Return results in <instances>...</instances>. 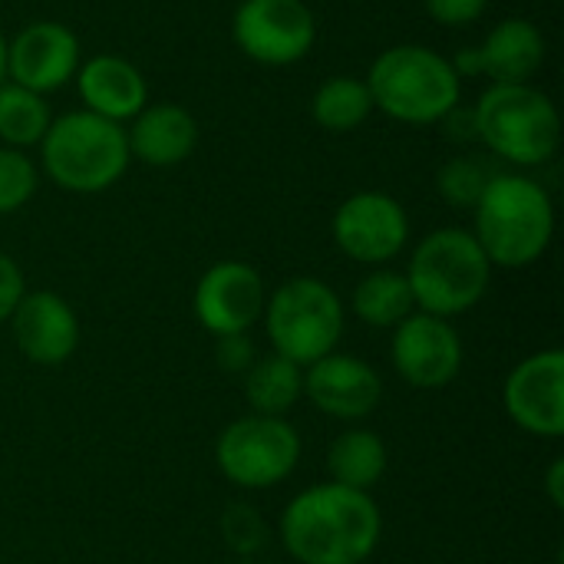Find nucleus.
Returning <instances> with one entry per match:
<instances>
[{
    "instance_id": "1",
    "label": "nucleus",
    "mask_w": 564,
    "mask_h": 564,
    "mask_svg": "<svg viewBox=\"0 0 564 564\" xmlns=\"http://www.w3.org/2000/svg\"><path fill=\"white\" fill-rule=\"evenodd\" d=\"M380 509L367 492L337 482L301 492L284 519L281 539L301 564H360L380 542Z\"/></svg>"
},
{
    "instance_id": "2",
    "label": "nucleus",
    "mask_w": 564,
    "mask_h": 564,
    "mask_svg": "<svg viewBox=\"0 0 564 564\" xmlns=\"http://www.w3.org/2000/svg\"><path fill=\"white\" fill-rule=\"evenodd\" d=\"M367 89L373 96V109L390 119L406 126H433L459 106L463 76L443 53L423 43H400L370 63Z\"/></svg>"
},
{
    "instance_id": "3",
    "label": "nucleus",
    "mask_w": 564,
    "mask_h": 564,
    "mask_svg": "<svg viewBox=\"0 0 564 564\" xmlns=\"http://www.w3.org/2000/svg\"><path fill=\"white\" fill-rule=\"evenodd\" d=\"M473 238L489 264L525 268L539 261L555 235V208L549 192L529 175H492L482 188Z\"/></svg>"
},
{
    "instance_id": "4",
    "label": "nucleus",
    "mask_w": 564,
    "mask_h": 564,
    "mask_svg": "<svg viewBox=\"0 0 564 564\" xmlns=\"http://www.w3.org/2000/svg\"><path fill=\"white\" fill-rule=\"evenodd\" d=\"M476 139L499 159L532 169L562 149L558 106L532 83H492L473 106Z\"/></svg>"
},
{
    "instance_id": "5",
    "label": "nucleus",
    "mask_w": 564,
    "mask_h": 564,
    "mask_svg": "<svg viewBox=\"0 0 564 564\" xmlns=\"http://www.w3.org/2000/svg\"><path fill=\"white\" fill-rule=\"evenodd\" d=\"M129 159L126 126L86 109L53 119L40 139L43 172L50 182L76 195H96L116 185L129 169Z\"/></svg>"
},
{
    "instance_id": "6",
    "label": "nucleus",
    "mask_w": 564,
    "mask_h": 564,
    "mask_svg": "<svg viewBox=\"0 0 564 564\" xmlns=\"http://www.w3.org/2000/svg\"><path fill=\"white\" fill-rule=\"evenodd\" d=\"M492 264L473 231L440 228L420 241L410 258V291L416 307L433 317H456L476 307L489 291Z\"/></svg>"
},
{
    "instance_id": "7",
    "label": "nucleus",
    "mask_w": 564,
    "mask_h": 564,
    "mask_svg": "<svg viewBox=\"0 0 564 564\" xmlns=\"http://www.w3.org/2000/svg\"><path fill=\"white\" fill-rule=\"evenodd\" d=\"M264 324L274 354L294 360L297 367H311L334 354L344 334V304L324 281L291 278L271 301H264Z\"/></svg>"
},
{
    "instance_id": "8",
    "label": "nucleus",
    "mask_w": 564,
    "mask_h": 564,
    "mask_svg": "<svg viewBox=\"0 0 564 564\" xmlns=\"http://www.w3.org/2000/svg\"><path fill=\"white\" fill-rule=\"evenodd\" d=\"M218 469L245 489H268L288 479L301 459V436L284 416H245L218 436Z\"/></svg>"
},
{
    "instance_id": "9",
    "label": "nucleus",
    "mask_w": 564,
    "mask_h": 564,
    "mask_svg": "<svg viewBox=\"0 0 564 564\" xmlns=\"http://www.w3.org/2000/svg\"><path fill=\"white\" fill-rule=\"evenodd\" d=\"M235 46L261 66H291L317 40V20L304 0H241L231 17Z\"/></svg>"
},
{
    "instance_id": "10",
    "label": "nucleus",
    "mask_w": 564,
    "mask_h": 564,
    "mask_svg": "<svg viewBox=\"0 0 564 564\" xmlns=\"http://www.w3.org/2000/svg\"><path fill=\"white\" fill-rule=\"evenodd\" d=\"M410 218L387 192H357L334 212L337 248L360 264H383L406 248Z\"/></svg>"
},
{
    "instance_id": "11",
    "label": "nucleus",
    "mask_w": 564,
    "mask_h": 564,
    "mask_svg": "<svg viewBox=\"0 0 564 564\" xmlns=\"http://www.w3.org/2000/svg\"><path fill=\"white\" fill-rule=\"evenodd\" d=\"M79 69V40L56 20L26 23L7 43V79L40 96L66 86Z\"/></svg>"
},
{
    "instance_id": "12",
    "label": "nucleus",
    "mask_w": 564,
    "mask_h": 564,
    "mask_svg": "<svg viewBox=\"0 0 564 564\" xmlns=\"http://www.w3.org/2000/svg\"><path fill=\"white\" fill-rule=\"evenodd\" d=\"M393 367L416 390H440L456 380L463 367L459 334L446 317L410 314L393 334Z\"/></svg>"
},
{
    "instance_id": "13",
    "label": "nucleus",
    "mask_w": 564,
    "mask_h": 564,
    "mask_svg": "<svg viewBox=\"0 0 564 564\" xmlns=\"http://www.w3.org/2000/svg\"><path fill=\"white\" fill-rule=\"evenodd\" d=\"M264 314V281L245 261L212 264L195 288V317L215 337L248 334Z\"/></svg>"
},
{
    "instance_id": "14",
    "label": "nucleus",
    "mask_w": 564,
    "mask_h": 564,
    "mask_svg": "<svg viewBox=\"0 0 564 564\" xmlns=\"http://www.w3.org/2000/svg\"><path fill=\"white\" fill-rule=\"evenodd\" d=\"M509 416L535 436L558 440L564 433V354L545 350L522 360L502 390Z\"/></svg>"
},
{
    "instance_id": "15",
    "label": "nucleus",
    "mask_w": 564,
    "mask_h": 564,
    "mask_svg": "<svg viewBox=\"0 0 564 564\" xmlns=\"http://www.w3.org/2000/svg\"><path fill=\"white\" fill-rule=\"evenodd\" d=\"M10 327L20 354L43 367L69 360L79 344V321L73 307L53 291L23 294L10 314Z\"/></svg>"
},
{
    "instance_id": "16",
    "label": "nucleus",
    "mask_w": 564,
    "mask_h": 564,
    "mask_svg": "<svg viewBox=\"0 0 564 564\" xmlns=\"http://www.w3.org/2000/svg\"><path fill=\"white\" fill-rule=\"evenodd\" d=\"M304 393L327 416L360 420L380 406L383 383L370 364L344 354H327L317 364H311V373L304 377Z\"/></svg>"
},
{
    "instance_id": "17",
    "label": "nucleus",
    "mask_w": 564,
    "mask_h": 564,
    "mask_svg": "<svg viewBox=\"0 0 564 564\" xmlns=\"http://www.w3.org/2000/svg\"><path fill=\"white\" fill-rule=\"evenodd\" d=\"M73 79H76L83 109L119 126L139 116L142 106L149 102V86L139 66L112 53L89 56L86 63H79Z\"/></svg>"
},
{
    "instance_id": "18",
    "label": "nucleus",
    "mask_w": 564,
    "mask_h": 564,
    "mask_svg": "<svg viewBox=\"0 0 564 564\" xmlns=\"http://www.w3.org/2000/svg\"><path fill=\"white\" fill-rule=\"evenodd\" d=\"M129 155L145 165L169 169L185 162L198 145V119L178 102H145L126 129Z\"/></svg>"
},
{
    "instance_id": "19",
    "label": "nucleus",
    "mask_w": 564,
    "mask_h": 564,
    "mask_svg": "<svg viewBox=\"0 0 564 564\" xmlns=\"http://www.w3.org/2000/svg\"><path fill=\"white\" fill-rule=\"evenodd\" d=\"M479 53V73L492 83H532L545 63V36L525 17H506L489 30Z\"/></svg>"
},
{
    "instance_id": "20",
    "label": "nucleus",
    "mask_w": 564,
    "mask_h": 564,
    "mask_svg": "<svg viewBox=\"0 0 564 564\" xmlns=\"http://www.w3.org/2000/svg\"><path fill=\"white\" fill-rule=\"evenodd\" d=\"M327 473L337 486L367 492L387 473V446L370 430L340 433L327 453Z\"/></svg>"
},
{
    "instance_id": "21",
    "label": "nucleus",
    "mask_w": 564,
    "mask_h": 564,
    "mask_svg": "<svg viewBox=\"0 0 564 564\" xmlns=\"http://www.w3.org/2000/svg\"><path fill=\"white\" fill-rule=\"evenodd\" d=\"M304 393V373L294 360L271 354L251 364L245 377V397L261 416H284Z\"/></svg>"
},
{
    "instance_id": "22",
    "label": "nucleus",
    "mask_w": 564,
    "mask_h": 564,
    "mask_svg": "<svg viewBox=\"0 0 564 564\" xmlns=\"http://www.w3.org/2000/svg\"><path fill=\"white\" fill-rule=\"evenodd\" d=\"M373 112V96L367 89V79L354 76H334L324 79L311 99V116L327 132H354L367 122Z\"/></svg>"
},
{
    "instance_id": "23",
    "label": "nucleus",
    "mask_w": 564,
    "mask_h": 564,
    "mask_svg": "<svg viewBox=\"0 0 564 564\" xmlns=\"http://www.w3.org/2000/svg\"><path fill=\"white\" fill-rule=\"evenodd\" d=\"M413 307L410 281L400 271H373L354 291V314L370 327H397L413 314Z\"/></svg>"
},
{
    "instance_id": "24",
    "label": "nucleus",
    "mask_w": 564,
    "mask_h": 564,
    "mask_svg": "<svg viewBox=\"0 0 564 564\" xmlns=\"http://www.w3.org/2000/svg\"><path fill=\"white\" fill-rule=\"evenodd\" d=\"M53 116L50 106L40 93L17 86V83H0V139L10 149H30L40 145L46 135Z\"/></svg>"
},
{
    "instance_id": "25",
    "label": "nucleus",
    "mask_w": 564,
    "mask_h": 564,
    "mask_svg": "<svg viewBox=\"0 0 564 564\" xmlns=\"http://www.w3.org/2000/svg\"><path fill=\"white\" fill-rule=\"evenodd\" d=\"M36 192V165L23 149L0 145V215L23 208Z\"/></svg>"
},
{
    "instance_id": "26",
    "label": "nucleus",
    "mask_w": 564,
    "mask_h": 564,
    "mask_svg": "<svg viewBox=\"0 0 564 564\" xmlns=\"http://www.w3.org/2000/svg\"><path fill=\"white\" fill-rule=\"evenodd\" d=\"M489 172L476 162V159H453L443 165L440 172V192L449 205L456 208H473L482 195V188L489 185Z\"/></svg>"
},
{
    "instance_id": "27",
    "label": "nucleus",
    "mask_w": 564,
    "mask_h": 564,
    "mask_svg": "<svg viewBox=\"0 0 564 564\" xmlns=\"http://www.w3.org/2000/svg\"><path fill=\"white\" fill-rule=\"evenodd\" d=\"M489 0H426V13L443 26H469L486 13Z\"/></svg>"
},
{
    "instance_id": "28",
    "label": "nucleus",
    "mask_w": 564,
    "mask_h": 564,
    "mask_svg": "<svg viewBox=\"0 0 564 564\" xmlns=\"http://www.w3.org/2000/svg\"><path fill=\"white\" fill-rule=\"evenodd\" d=\"M23 294H26V288H23V274H20L17 261L0 251V324L10 321V314Z\"/></svg>"
},
{
    "instance_id": "29",
    "label": "nucleus",
    "mask_w": 564,
    "mask_h": 564,
    "mask_svg": "<svg viewBox=\"0 0 564 564\" xmlns=\"http://www.w3.org/2000/svg\"><path fill=\"white\" fill-rule=\"evenodd\" d=\"M218 364L231 373H241L254 364V347L245 334L218 337Z\"/></svg>"
},
{
    "instance_id": "30",
    "label": "nucleus",
    "mask_w": 564,
    "mask_h": 564,
    "mask_svg": "<svg viewBox=\"0 0 564 564\" xmlns=\"http://www.w3.org/2000/svg\"><path fill=\"white\" fill-rule=\"evenodd\" d=\"M562 479H564V463L558 459L555 466H552V473H549V496H552V502L562 509L564 506V492H562Z\"/></svg>"
},
{
    "instance_id": "31",
    "label": "nucleus",
    "mask_w": 564,
    "mask_h": 564,
    "mask_svg": "<svg viewBox=\"0 0 564 564\" xmlns=\"http://www.w3.org/2000/svg\"><path fill=\"white\" fill-rule=\"evenodd\" d=\"M0 83H7V36L0 33Z\"/></svg>"
}]
</instances>
